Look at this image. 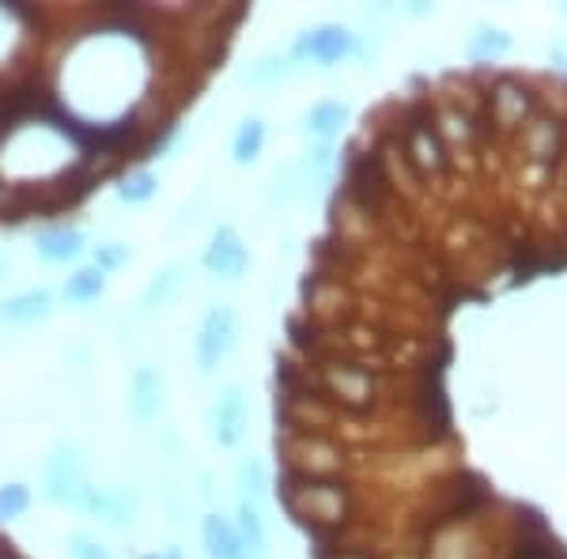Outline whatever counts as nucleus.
Instances as JSON below:
<instances>
[{
  "instance_id": "5701e85b",
  "label": "nucleus",
  "mask_w": 567,
  "mask_h": 559,
  "mask_svg": "<svg viewBox=\"0 0 567 559\" xmlns=\"http://www.w3.org/2000/svg\"><path fill=\"white\" fill-rule=\"evenodd\" d=\"M65 556L69 559H117L114 548H110L106 540H99L95 534H87V529H72L65 537Z\"/></svg>"
},
{
  "instance_id": "4468645a",
  "label": "nucleus",
  "mask_w": 567,
  "mask_h": 559,
  "mask_svg": "<svg viewBox=\"0 0 567 559\" xmlns=\"http://www.w3.org/2000/svg\"><path fill=\"white\" fill-rule=\"evenodd\" d=\"M344 122H349V106H344L341 99H322V103H315L303 114V133L315 136L318 144H329L341 133Z\"/></svg>"
},
{
  "instance_id": "1a4fd4ad",
  "label": "nucleus",
  "mask_w": 567,
  "mask_h": 559,
  "mask_svg": "<svg viewBox=\"0 0 567 559\" xmlns=\"http://www.w3.org/2000/svg\"><path fill=\"white\" fill-rule=\"evenodd\" d=\"M31 250L42 265H80V258L87 253V235L80 231V227L53 224L34 235Z\"/></svg>"
},
{
  "instance_id": "2eb2a0df",
  "label": "nucleus",
  "mask_w": 567,
  "mask_h": 559,
  "mask_svg": "<svg viewBox=\"0 0 567 559\" xmlns=\"http://www.w3.org/2000/svg\"><path fill=\"white\" fill-rule=\"evenodd\" d=\"M103 296H106V277L99 269H91V265H76L65 277V283H61V299L69 307H91V302H99Z\"/></svg>"
},
{
  "instance_id": "9d476101",
  "label": "nucleus",
  "mask_w": 567,
  "mask_h": 559,
  "mask_svg": "<svg viewBox=\"0 0 567 559\" xmlns=\"http://www.w3.org/2000/svg\"><path fill=\"white\" fill-rule=\"evenodd\" d=\"M405 155L420 174H439L446 167V144L439 136L435 122L427 117H413L405 130Z\"/></svg>"
},
{
  "instance_id": "f8f14e48",
  "label": "nucleus",
  "mask_w": 567,
  "mask_h": 559,
  "mask_svg": "<svg viewBox=\"0 0 567 559\" xmlns=\"http://www.w3.org/2000/svg\"><path fill=\"white\" fill-rule=\"evenodd\" d=\"M235 534L243 540V556L246 559H269V526H265V515L258 503L239 499L235 507Z\"/></svg>"
},
{
  "instance_id": "20e7f679",
  "label": "nucleus",
  "mask_w": 567,
  "mask_h": 559,
  "mask_svg": "<svg viewBox=\"0 0 567 559\" xmlns=\"http://www.w3.org/2000/svg\"><path fill=\"white\" fill-rule=\"evenodd\" d=\"M205 424H208V443L216 451H235L243 443L246 427H250V397H246L239 382H227V386L216 390Z\"/></svg>"
},
{
  "instance_id": "a878e982",
  "label": "nucleus",
  "mask_w": 567,
  "mask_h": 559,
  "mask_svg": "<svg viewBox=\"0 0 567 559\" xmlns=\"http://www.w3.org/2000/svg\"><path fill=\"white\" fill-rule=\"evenodd\" d=\"M8 269H12V261H8V258H4V253H0V280H4V277H8Z\"/></svg>"
},
{
  "instance_id": "0eeeda50",
  "label": "nucleus",
  "mask_w": 567,
  "mask_h": 559,
  "mask_svg": "<svg viewBox=\"0 0 567 559\" xmlns=\"http://www.w3.org/2000/svg\"><path fill=\"white\" fill-rule=\"evenodd\" d=\"M163 405H167V379L159 366L136 363L130 374V390H125V412L136 427H152L159 420Z\"/></svg>"
},
{
  "instance_id": "f3484780",
  "label": "nucleus",
  "mask_w": 567,
  "mask_h": 559,
  "mask_svg": "<svg viewBox=\"0 0 567 559\" xmlns=\"http://www.w3.org/2000/svg\"><path fill=\"white\" fill-rule=\"evenodd\" d=\"M114 197H117V205H125V208H144V205H152V200L159 197V174L148 170V167L130 170L125 178H117Z\"/></svg>"
},
{
  "instance_id": "bb28decb",
  "label": "nucleus",
  "mask_w": 567,
  "mask_h": 559,
  "mask_svg": "<svg viewBox=\"0 0 567 559\" xmlns=\"http://www.w3.org/2000/svg\"><path fill=\"white\" fill-rule=\"evenodd\" d=\"M341 559H368V556H341Z\"/></svg>"
},
{
  "instance_id": "423d86ee",
  "label": "nucleus",
  "mask_w": 567,
  "mask_h": 559,
  "mask_svg": "<svg viewBox=\"0 0 567 559\" xmlns=\"http://www.w3.org/2000/svg\"><path fill=\"white\" fill-rule=\"evenodd\" d=\"M76 510L91 521H103L110 529H125L141 510V499H136L133 488H122V484H87Z\"/></svg>"
},
{
  "instance_id": "9b49d317",
  "label": "nucleus",
  "mask_w": 567,
  "mask_h": 559,
  "mask_svg": "<svg viewBox=\"0 0 567 559\" xmlns=\"http://www.w3.org/2000/svg\"><path fill=\"white\" fill-rule=\"evenodd\" d=\"M200 548H205V559H246L243 540L235 534V521L219 515V510H208L200 518Z\"/></svg>"
},
{
  "instance_id": "4be33fe9",
  "label": "nucleus",
  "mask_w": 567,
  "mask_h": 559,
  "mask_svg": "<svg viewBox=\"0 0 567 559\" xmlns=\"http://www.w3.org/2000/svg\"><path fill=\"white\" fill-rule=\"evenodd\" d=\"M511 50V34L496 31V27H477V34L470 39V58L473 61H496Z\"/></svg>"
},
{
  "instance_id": "6ab92c4d",
  "label": "nucleus",
  "mask_w": 567,
  "mask_h": 559,
  "mask_svg": "<svg viewBox=\"0 0 567 559\" xmlns=\"http://www.w3.org/2000/svg\"><path fill=\"white\" fill-rule=\"evenodd\" d=\"M87 250H91V269H99L103 277H110V272H122L125 265L133 261V246L122 242V238H106V242L87 246Z\"/></svg>"
},
{
  "instance_id": "7ed1b4c3",
  "label": "nucleus",
  "mask_w": 567,
  "mask_h": 559,
  "mask_svg": "<svg viewBox=\"0 0 567 559\" xmlns=\"http://www.w3.org/2000/svg\"><path fill=\"white\" fill-rule=\"evenodd\" d=\"M352 53H355V34L349 31V27L318 23V27L299 31L296 42H291V50L284 53V58L291 61V69H296V65L333 69V65H341L344 58H352Z\"/></svg>"
},
{
  "instance_id": "ddd939ff",
  "label": "nucleus",
  "mask_w": 567,
  "mask_h": 559,
  "mask_svg": "<svg viewBox=\"0 0 567 559\" xmlns=\"http://www.w3.org/2000/svg\"><path fill=\"white\" fill-rule=\"evenodd\" d=\"M182 280H186V261H171L167 269H159L155 277L144 283L141 291V302H136V310H141V318L155 314V310L171 307V299L182 291Z\"/></svg>"
},
{
  "instance_id": "39448f33",
  "label": "nucleus",
  "mask_w": 567,
  "mask_h": 559,
  "mask_svg": "<svg viewBox=\"0 0 567 559\" xmlns=\"http://www.w3.org/2000/svg\"><path fill=\"white\" fill-rule=\"evenodd\" d=\"M250 246L243 242V235L235 231V224H219L208 235V246L200 253V269L219 283H239L250 272Z\"/></svg>"
},
{
  "instance_id": "f03ea898",
  "label": "nucleus",
  "mask_w": 567,
  "mask_h": 559,
  "mask_svg": "<svg viewBox=\"0 0 567 559\" xmlns=\"http://www.w3.org/2000/svg\"><path fill=\"white\" fill-rule=\"evenodd\" d=\"M239 329H243L239 310L227 307V302H216V307L205 310V318H200V325H197V337H194V363L205 379L208 374H216L219 363L235 352V344H239Z\"/></svg>"
},
{
  "instance_id": "393cba45",
  "label": "nucleus",
  "mask_w": 567,
  "mask_h": 559,
  "mask_svg": "<svg viewBox=\"0 0 567 559\" xmlns=\"http://www.w3.org/2000/svg\"><path fill=\"white\" fill-rule=\"evenodd\" d=\"M553 61H556V65H567V45H556V50H553Z\"/></svg>"
},
{
  "instance_id": "6e6552de",
  "label": "nucleus",
  "mask_w": 567,
  "mask_h": 559,
  "mask_svg": "<svg viewBox=\"0 0 567 559\" xmlns=\"http://www.w3.org/2000/svg\"><path fill=\"white\" fill-rule=\"evenodd\" d=\"M53 310H58V291L53 288H23L16 291V296L0 299V325L8 329H31L45 322V318H53Z\"/></svg>"
},
{
  "instance_id": "aec40b11",
  "label": "nucleus",
  "mask_w": 567,
  "mask_h": 559,
  "mask_svg": "<svg viewBox=\"0 0 567 559\" xmlns=\"http://www.w3.org/2000/svg\"><path fill=\"white\" fill-rule=\"evenodd\" d=\"M291 72V61L284 58V53H265V58L254 61L250 69H243V84L250 87H269L277 84V80H284Z\"/></svg>"
},
{
  "instance_id": "b1692460",
  "label": "nucleus",
  "mask_w": 567,
  "mask_h": 559,
  "mask_svg": "<svg viewBox=\"0 0 567 559\" xmlns=\"http://www.w3.org/2000/svg\"><path fill=\"white\" fill-rule=\"evenodd\" d=\"M144 559H186V552H182V548H163V552L144 556Z\"/></svg>"
},
{
  "instance_id": "f257e3e1",
  "label": "nucleus",
  "mask_w": 567,
  "mask_h": 559,
  "mask_svg": "<svg viewBox=\"0 0 567 559\" xmlns=\"http://www.w3.org/2000/svg\"><path fill=\"white\" fill-rule=\"evenodd\" d=\"M87 451L76 443V438H61V443H53V451L45 454L42 462V476H39V495L45 503H53V507L61 510H76L80 495L87 491Z\"/></svg>"
},
{
  "instance_id": "dca6fc26",
  "label": "nucleus",
  "mask_w": 567,
  "mask_h": 559,
  "mask_svg": "<svg viewBox=\"0 0 567 559\" xmlns=\"http://www.w3.org/2000/svg\"><path fill=\"white\" fill-rule=\"evenodd\" d=\"M265 141H269V130H265L261 117H243L239 130L231 136V163L235 167H254L265 152Z\"/></svg>"
},
{
  "instance_id": "412c9836",
  "label": "nucleus",
  "mask_w": 567,
  "mask_h": 559,
  "mask_svg": "<svg viewBox=\"0 0 567 559\" xmlns=\"http://www.w3.org/2000/svg\"><path fill=\"white\" fill-rule=\"evenodd\" d=\"M34 507V491L27 484L12 480V484H0V521H20L31 515Z\"/></svg>"
},
{
  "instance_id": "a211bd4d",
  "label": "nucleus",
  "mask_w": 567,
  "mask_h": 559,
  "mask_svg": "<svg viewBox=\"0 0 567 559\" xmlns=\"http://www.w3.org/2000/svg\"><path fill=\"white\" fill-rule=\"evenodd\" d=\"M235 484H239V499L265 507V495H269V469H265L261 457L246 454L239 462V469H235Z\"/></svg>"
}]
</instances>
